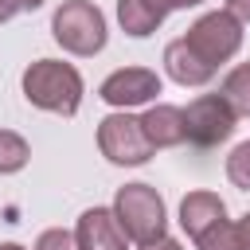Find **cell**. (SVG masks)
<instances>
[{
	"label": "cell",
	"instance_id": "6da1fadb",
	"mask_svg": "<svg viewBox=\"0 0 250 250\" xmlns=\"http://www.w3.org/2000/svg\"><path fill=\"white\" fill-rule=\"evenodd\" d=\"M23 94L31 105L39 109H51V113H62L70 117L82 102V78L70 62H55V59H39L27 66L23 74Z\"/></svg>",
	"mask_w": 250,
	"mask_h": 250
},
{
	"label": "cell",
	"instance_id": "7a4b0ae2",
	"mask_svg": "<svg viewBox=\"0 0 250 250\" xmlns=\"http://www.w3.org/2000/svg\"><path fill=\"white\" fill-rule=\"evenodd\" d=\"M113 219L133 242H156L164 238V199L148 184H125L113 199Z\"/></svg>",
	"mask_w": 250,
	"mask_h": 250
},
{
	"label": "cell",
	"instance_id": "3957f363",
	"mask_svg": "<svg viewBox=\"0 0 250 250\" xmlns=\"http://www.w3.org/2000/svg\"><path fill=\"white\" fill-rule=\"evenodd\" d=\"M55 39L74 55H98L105 47V16L90 0H70L55 12Z\"/></svg>",
	"mask_w": 250,
	"mask_h": 250
},
{
	"label": "cell",
	"instance_id": "277c9868",
	"mask_svg": "<svg viewBox=\"0 0 250 250\" xmlns=\"http://www.w3.org/2000/svg\"><path fill=\"white\" fill-rule=\"evenodd\" d=\"M184 43H188L207 66H219V62H227V59L242 47V23H238L230 12H207V16H199V20L188 27Z\"/></svg>",
	"mask_w": 250,
	"mask_h": 250
},
{
	"label": "cell",
	"instance_id": "5b68a950",
	"mask_svg": "<svg viewBox=\"0 0 250 250\" xmlns=\"http://www.w3.org/2000/svg\"><path fill=\"white\" fill-rule=\"evenodd\" d=\"M234 133V113L219 94H203L184 109V137L199 148H215Z\"/></svg>",
	"mask_w": 250,
	"mask_h": 250
},
{
	"label": "cell",
	"instance_id": "8992f818",
	"mask_svg": "<svg viewBox=\"0 0 250 250\" xmlns=\"http://www.w3.org/2000/svg\"><path fill=\"white\" fill-rule=\"evenodd\" d=\"M98 145L113 164H145L152 152V145L145 141L141 117H129V113H109L98 129Z\"/></svg>",
	"mask_w": 250,
	"mask_h": 250
},
{
	"label": "cell",
	"instance_id": "52a82bcc",
	"mask_svg": "<svg viewBox=\"0 0 250 250\" xmlns=\"http://www.w3.org/2000/svg\"><path fill=\"white\" fill-rule=\"evenodd\" d=\"M156 94H160V78H156V70H145V66L113 70L102 82V98L109 105H141V102H148Z\"/></svg>",
	"mask_w": 250,
	"mask_h": 250
},
{
	"label": "cell",
	"instance_id": "ba28073f",
	"mask_svg": "<svg viewBox=\"0 0 250 250\" xmlns=\"http://www.w3.org/2000/svg\"><path fill=\"white\" fill-rule=\"evenodd\" d=\"M74 242H78V250H125V230L117 227L113 211L90 207V211L78 219Z\"/></svg>",
	"mask_w": 250,
	"mask_h": 250
},
{
	"label": "cell",
	"instance_id": "9c48e42d",
	"mask_svg": "<svg viewBox=\"0 0 250 250\" xmlns=\"http://www.w3.org/2000/svg\"><path fill=\"white\" fill-rule=\"evenodd\" d=\"M199 0H117V20L129 35H148L172 8H191Z\"/></svg>",
	"mask_w": 250,
	"mask_h": 250
},
{
	"label": "cell",
	"instance_id": "30bf717a",
	"mask_svg": "<svg viewBox=\"0 0 250 250\" xmlns=\"http://www.w3.org/2000/svg\"><path fill=\"white\" fill-rule=\"evenodd\" d=\"M141 129H145V141L152 148H168V145H184V109L176 105H152L145 117H141Z\"/></svg>",
	"mask_w": 250,
	"mask_h": 250
},
{
	"label": "cell",
	"instance_id": "8fae6325",
	"mask_svg": "<svg viewBox=\"0 0 250 250\" xmlns=\"http://www.w3.org/2000/svg\"><path fill=\"white\" fill-rule=\"evenodd\" d=\"M164 66H168V74H172L180 86H203V82H211V74H215V66H207L184 39H176V43L164 47Z\"/></svg>",
	"mask_w": 250,
	"mask_h": 250
},
{
	"label": "cell",
	"instance_id": "7c38bea8",
	"mask_svg": "<svg viewBox=\"0 0 250 250\" xmlns=\"http://www.w3.org/2000/svg\"><path fill=\"white\" fill-rule=\"evenodd\" d=\"M223 215H227V211H223V199L211 195V191H191V195L180 203V223H184V230H188L191 238H199V234H203L207 227H215Z\"/></svg>",
	"mask_w": 250,
	"mask_h": 250
},
{
	"label": "cell",
	"instance_id": "4fadbf2b",
	"mask_svg": "<svg viewBox=\"0 0 250 250\" xmlns=\"http://www.w3.org/2000/svg\"><path fill=\"white\" fill-rule=\"evenodd\" d=\"M227 105H230V113L234 117H250V62H238L230 74H227V82H223V94H219Z\"/></svg>",
	"mask_w": 250,
	"mask_h": 250
},
{
	"label": "cell",
	"instance_id": "5bb4252c",
	"mask_svg": "<svg viewBox=\"0 0 250 250\" xmlns=\"http://www.w3.org/2000/svg\"><path fill=\"white\" fill-rule=\"evenodd\" d=\"M27 141L23 137H16V133H8V129H0V172H20L23 164H27Z\"/></svg>",
	"mask_w": 250,
	"mask_h": 250
},
{
	"label": "cell",
	"instance_id": "9a60e30c",
	"mask_svg": "<svg viewBox=\"0 0 250 250\" xmlns=\"http://www.w3.org/2000/svg\"><path fill=\"white\" fill-rule=\"evenodd\" d=\"M195 246H199V250H238V234H234V227H230L227 219H219L215 227H207V230L195 238Z\"/></svg>",
	"mask_w": 250,
	"mask_h": 250
},
{
	"label": "cell",
	"instance_id": "2e32d148",
	"mask_svg": "<svg viewBox=\"0 0 250 250\" xmlns=\"http://www.w3.org/2000/svg\"><path fill=\"white\" fill-rule=\"evenodd\" d=\"M227 176H230L234 188L250 191V141H242V145L227 156Z\"/></svg>",
	"mask_w": 250,
	"mask_h": 250
},
{
	"label": "cell",
	"instance_id": "e0dca14e",
	"mask_svg": "<svg viewBox=\"0 0 250 250\" xmlns=\"http://www.w3.org/2000/svg\"><path fill=\"white\" fill-rule=\"evenodd\" d=\"M35 250H78V242H74L70 230H43Z\"/></svg>",
	"mask_w": 250,
	"mask_h": 250
},
{
	"label": "cell",
	"instance_id": "ac0fdd59",
	"mask_svg": "<svg viewBox=\"0 0 250 250\" xmlns=\"http://www.w3.org/2000/svg\"><path fill=\"white\" fill-rule=\"evenodd\" d=\"M234 234H238V250H250V215H242V223L234 227Z\"/></svg>",
	"mask_w": 250,
	"mask_h": 250
},
{
	"label": "cell",
	"instance_id": "d6986e66",
	"mask_svg": "<svg viewBox=\"0 0 250 250\" xmlns=\"http://www.w3.org/2000/svg\"><path fill=\"white\" fill-rule=\"evenodd\" d=\"M227 12L234 20H250V0H227Z\"/></svg>",
	"mask_w": 250,
	"mask_h": 250
},
{
	"label": "cell",
	"instance_id": "ffe728a7",
	"mask_svg": "<svg viewBox=\"0 0 250 250\" xmlns=\"http://www.w3.org/2000/svg\"><path fill=\"white\" fill-rule=\"evenodd\" d=\"M141 250H184L180 242H172V238H156V242H145Z\"/></svg>",
	"mask_w": 250,
	"mask_h": 250
},
{
	"label": "cell",
	"instance_id": "44dd1931",
	"mask_svg": "<svg viewBox=\"0 0 250 250\" xmlns=\"http://www.w3.org/2000/svg\"><path fill=\"white\" fill-rule=\"evenodd\" d=\"M16 12H20V4H16V0H0V23H4V20H12Z\"/></svg>",
	"mask_w": 250,
	"mask_h": 250
},
{
	"label": "cell",
	"instance_id": "7402d4cb",
	"mask_svg": "<svg viewBox=\"0 0 250 250\" xmlns=\"http://www.w3.org/2000/svg\"><path fill=\"white\" fill-rule=\"evenodd\" d=\"M16 4H20V8H39L43 0H16Z\"/></svg>",
	"mask_w": 250,
	"mask_h": 250
},
{
	"label": "cell",
	"instance_id": "603a6c76",
	"mask_svg": "<svg viewBox=\"0 0 250 250\" xmlns=\"http://www.w3.org/2000/svg\"><path fill=\"white\" fill-rule=\"evenodd\" d=\"M0 250H23V246H16V242H4V246H0Z\"/></svg>",
	"mask_w": 250,
	"mask_h": 250
}]
</instances>
